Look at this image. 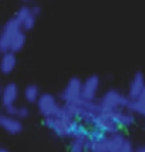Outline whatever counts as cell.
<instances>
[{
  "mask_svg": "<svg viewBox=\"0 0 145 152\" xmlns=\"http://www.w3.org/2000/svg\"><path fill=\"white\" fill-rule=\"evenodd\" d=\"M78 119H75L71 114L61 105V110L54 117H44L43 124L48 129H51L59 138H70L72 134V129L77 124Z\"/></svg>",
  "mask_w": 145,
  "mask_h": 152,
  "instance_id": "cell-1",
  "label": "cell"
},
{
  "mask_svg": "<svg viewBox=\"0 0 145 152\" xmlns=\"http://www.w3.org/2000/svg\"><path fill=\"white\" fill-rule=\"evenodd\" d=\"M63 107L71 114L74 118L81 121V122H84L86 125L87 124L91 125L94 117L101 113L100 102L95 101V99H94V101H88V99L80 98V99H77V101L63 104Z\"/></svg>",
  "mask_w": 145,
  "mask_h": 152,
  "instance_id": "cell-2",
  "label": "cell"
},
{
  "mask_svg": "<svg viewBox=\"0 0 145 152\" xmlns=\"http://www.w3.org/2000/svg\"><path fill=\"white\" fill-rule=\"evenodd\" d=\"M98 102L103 113H112V111H118V110H128L130 98L124 95L119 90L110 88L98 99Z\"/></svg>",
  "mask_w": 145,
  "mask_h": 152,
  "instance_id": "cell-3",
  "label": "cell"
},
{
  "mask_svg": "<svg viewBox=\"0 0 145 152\" xmlns=\"http://www.w3.org/2000/svg\"><path fill=\"white\" fill-rule=\"evenodd\" d=\"M36 104H37V110L43 115V118L44 117H54L61 110V104H59L57 97H54L53 94L50 93L40 94V97Z\"/></svg>",
  "mask_w": 145,
  "mask_h": 152,
  "instance_id": "cell-4",
  "label": "cell"
},
{
  "mask_svg": "<svg viewBox=\"0 0 145 152\" xmlns=\"http://www.w3.org/2000/svg\"><path fill=\"white\" fill-rule=\"evenodd\" d=\"M21 30V26L19 24V21L12 17L10 20H7L6 24L3 26V30L0 33V53H7L10 51V44H12V39Z\"/></svg>",
  "mask_w": 145,
  "mask_h": 152,
  "instance_id": "cell-5",
  "label": "cell"
},
{
  "mask_svg": "<svg viewBox=\"0 0 145 152\" xmlns=\"http://www.w3.org/2000/svg\"><path fill=\"white\" fill-rule=\"evenodd\" d=\"M91 125H92V128H97V129H100L101 132L107 134V135L121 132V129H122V128L118 125V122L112 118L111 115H108L107 113H103V111H101L98 115L94 117Z\"/></svg>",
  "mask_w": 145,
  "mask_h": 152,
  "instance_id": "cell-6",
  "label": "cell"
},
{
  "mask_svg": "<svg viewBox=\"0 0 145 152\" xmlns=\"http://www.w3.org/2000/svg\"><path fill=\"white\" fill-rule=\"evenodd\" d=\"M81 93H83V80L78 77H71L66 84V87L61 90L60 99L63 101V104L72 102V101H77L81 98Z\"/></svg>",
  "mask_w": 145,
  "mask_h": 152,
  "instance_id": "cell-7",
  "label": "cell"
},
{
  "mask_svg": "<svg viewBox=\"0 0 145 152\" xmlns=\"http://www.w3.org/2000/svg\"><path fill=\"white\" fill-rule=\"evenodd\" d=\"M108 152H134V145L125 135L121 132L107 135Z\"/></svg>",
  "mask_w": 145,
  "mask_h": 152,
  "instance_id": "cell-8",
  "label": "cell"
},
{
  "mask_svg": "<svg viewBox=\"0 0 145 152\" xmlns=\"http://www.w3.org/2000/svg\"><path fill=\"white\" fill-rule=\"evenodd\" d=\"M100 91V77L92 74L88 75L84 81H83V93H81V98L88 99V101H94L97 98V94Z\"/></svg>",
  "mask_w": 145,
  "mask_h": 152,
  "instance_id": "cell-9",
  "label": "cell"
},
{
  "mask_svg": "<svg viewBox=\"0 0 145 152\" xmlns=\"http://www.w3.org/2000/svg\"><path fill=\"white\" fill-rule=\"evenodd\" d=\"M0 128H3L10 135H17L23 131V124L17 117H12L0 113Z\"/></svg>",
  "mask_w": 145,
  "mask_h": 152,
  "instance_id": "cell-10",
  "label": "cell"
},
{
  "mask_svg": "<svg viewBox=\"0 0 145 152\" xmlns=\"http://www.w3.org/2000/svg\"><path fill=\"white\" fill-rule=\"evenodd\" d=\"M144 88H145V75L141 73V71H137L131 78V83H130V87H128V94H127V97H128L130 99L137 98L139 94L142 93Z\"/></svg>",
  "mask_w": 145,
  "mask_h": 152,
  "instance_id": "cell-11",
  "label": "cell"
},
{
  "mask_svg": "<svg viewBox=\"0 0 145 152\" xmlns=\"http://www.w3.org/2000/svg\"><path fill=\"white\" fill-rule=\"evenodd\" d=\"M19 93L20 91H19L17 84L9 83L7 86H4V88L1 90V94H0L3 107L6 108V107H9V105H14L16 101H17V98H19Z\"/></svg>",
  "mask_w": 145,
  "mask_h": 152,
  "instance_id": "cell-12",
  "label": "cell"
},
{
  "mask_svg": "<svg viewBox=\"0 0 145 152\" xmlns=\"http://www.w3.org/2000/svg\"><path fill=\"white\" fill-rule=\"evenodd\" d=\"M111 115L112 118L118 122L121 128H130L135 124V115L134 113L128 111V110H118V111H112V113H107Z\"/></svg>",
  "mask_w": 145,
  "mask_h": 152,
  "instance_id": "cell-13",
  "label": "cell"
},
{
  "mask_svg": "<svg viewBox=\"0 0 145 152\" xmlns=\"http://www.w3.org/2000/svg\"><path fill=\"white\" fill-rule=\"evenodd\" d=\"M128 111L137 114V115H141L144 118V124H145V88L142 90V93L139 94L137 98L130 99Z\"/></svg>",
  "mask_w": 145,
  "mask_h": 152,
  "instance_id": "cell-14",
  "label": "cell"
},
{
  "mask_svg": "<svg viewBox=\"0 0 145 152\" xmlns=\"http://www.w3.org/2000/svg\"><path fill=\"white\" fill-rule=\"evenodd\" d=\"M16 64H17L16 53H13V51L3 53L1 60H0V71H1L3 74H10L14 70Z\"/></svg>",
  "mask_w": 145,
  "mask_h": 152,
  "instance_id": "cell-15",
  "label": "cell"
},
{
  "mask_svg": "<svg viewBox=\"0 0 145 152\" xmlns=\"http://www.w3.org/2000/svg\"><path fill=\"white\" fill-rule=\"evenodd\" d=\"M26 44V33L23 30H20L19 33L12 39V44H10V51L13 53H19L23 50V47Z\"/></svg>",
  "mask_w": 145,
  "mask_h": 152,
  "instance_id": "cell-16",
  "label": "cell"
},
{
  "mask_svg": "<svg viewBox=\"0 0 145 152\" xmlns=\"http://www.w3.org/2000/svg\"><path fill=\"white\" fill-rule=\"evenodd\" d=\"M39 97H40V90L36 84H29V86L24 88V99H26L29 104L37 102Z\"/></svg>",
  "mask_w": 145,
  "mask_h": 152,
  "instance_id": "cell-17",
  "label": "cell"
},
{
  "mask_svg": "<svg viewBox=\"0 0 145 152\" xmlns=\"http://www.w3.org/2000/svg\"><path fill=\"white\" fill-rule=\"evenodd\" d=\"M31 14V10H30V7L29 6H23V7H20L19 10H17V13H16V16H14V19L19 21V24L21 26V23L24 21V20L29 17Z\"/></svg>",
  "mask_w": 145,
  "mask_h": 152,
  "instance_id": "cell-18",
  "label": "cell"
},
{
  "mask_svg": "<svg viewBox=\"0 0 145 152\" xmlns=\"http://www.w3.org/2000/svg\"><path fill=\"white\" fill-rule=\"evenodd\" d=\"M36 19H37V17L31 13L26 20H24V21H23V23H21V30H23V31H29V30H31V28L34 27V24H36Z\"/></svg>",
  "mask_w": 145,
  "mask_h": 152,
  "instance_id": "cell-19",
  "label": "cell"
},
{
  "mask_svg": "<svg viewBox=\"0 0 145 152\" xmlns=\"http://www.w3.org/2000/svg\"><path fill=\"white\" fill-rule=\"evenodd\" d=\"M30 115V111H29V108L24 105H21V107H17V114H16V117L19 119H24L27 118Z\"/></svg>",
  "mask_w": 145,
  "mask_h": 152,
  "instance_id": "cell-20",
  "label": "cell"
},
{
  "mask_svg": "<svg viewBox=\"0 0 145 152\" xmlns=\"http://www.w3.org/2000/svg\"><path fill=\"white\" fill-rule=\"evenodd\" d=\"M4 110H6L7 115H12V117H16V114H17V107L16 105H9V107H6Z\"/></svg>",
  "mask_w": 145,
  "mask_h": 152,
  "instance_id": "cell-21",
  "label": "cell"
},
{
  "mask_svg": "<svg viewBox=\"0 0 145 152\" xmlns=\"http://www.w3.org/2000/svg\"><path fill=\"white\" fill-rule=\"evenodd\" d=\"M30 10H31V13H33L36 17H39L40 13H41V7L40 6H31L30 7Z\"/></svg>",
  "mask_w": 145,
  "mask_h": 152,
  "instance_id": "cell-22",
  "label": "cell"
},
{
  "mask_svg": "<svg viewBox=\"0 0 145 152\" xmlns=\"http://www.w3.org/2000/svg\"><path fill=\"white\" fill-rule=\"evenodd\" d=\"M134 152H145V145H139L137 148H134Z\"/></svg>",
  "mask_w": 145,
  "mask_h": 152,
  "instance_id": "cell-23",
  "label": "cell"
},
{
  "mask_svg": "<svg viewBox=\"0 0 145 152\" xmlns=\"http://www.w3.org/2000/svg\"><path fill=\"white\" fill-rule=\"evenodd\" d=\"M0 152H9L7 149H3V148H0Z\"/></svg>",
  "mask_w": 145,
  "mask_h": 152,
  "instance_id": "cell-24",
  "label": "cell"
},
{
  "mask_svg": "<svg viewBox=\"0 0 145 152\" xmlns=\"http://www.w3.org/2000/svg\"><path fill=\"white\" fill-rule=\"evenodd\" d=\"M21 1H30V0H21Z\"/></svg>",
  "mask_w": 145,
  "mask_h": 152,
  "instance_id": "cell-25",
  "label": "cell"
},
{
  "mask_svg": "<svg viewBox=\"0 0 145 152\" xmlns=\"http://www.w3.org/2000/svg\"><path fill=\"white\" fill-rule=\"evenodd\" d=\"M0 94H1V87H0Z\"/></svg>",
  "mask_w": 145,
  "mask_h": 152,
  "instance_id": "cell-26",
  "label": "cell"
},
{
  "mask_svg": "<svg viewBox=\"0 0 145 152\" xmlns=\"http://www.w3.org/2000/svg\"><path fill=\"white\" fill-rule=\"evenodd\" d=\"M88 152H90V151H88Z\"/></svg>",
  "mask_w": 145,
  "mask_h": 152,
  "instance_id": "cell-27",
  "label": "cell"
}]
</instances>
